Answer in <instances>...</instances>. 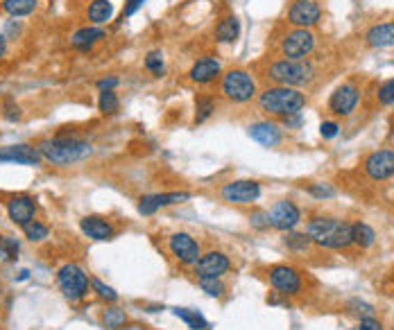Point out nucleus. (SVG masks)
I'll use <instances>...</instances> for the list:
<instances>
[{"mask_svg":"<svg viewBox=\"0 0 394 330\" xmlns=\"http://www.w3.org/2000/svg\"><path fill=\"white\" fill-rule=\"evenodd\" d=\"M308 237L324 249H347L354 244V231L349 222L338 217H313L308 222Z\"/></svg>","mask_w":394,"mask_h":330,"instance_id":"obj_1","label":"nucleus"},{"mask_svg":"<svg viewBox=\"0 0 394 330\" xmlns=\"http://www.w3.org/2000/svg\"><path fill=\"white\" fill-rule=\"evenodd\" d=\"M39 154L44 156L46 161H50L53 165H59V168H66V165H75L79 161L88 159L93 154L91 145L84 143L79 138H48L39 143Z\"/></svg>","mask_w":394,"mask_h":330,"instance_id":"obj_2","label":"nucleus"},{"mask_svg":"<svg viewBox=\"0 0 394 330\" xmlns=\"http://www.w3.org/2000/svg\"><path fill=\"white\" fill-rule=\"evenodd\" d=\"M259 106L261 111L270 115L285 118V115L301 113V109L306 106V95L290 86H270L259 95Z\"/></svg>","mask_w":394,"mask_h":330,"instance_id":"obj_3","label":"nucleus"},{"mask_svg":"<svg viewBox=\"0 0 394 330\" xmlns=\"http://www.w3.org/2000/svg\"><path fill=\"white\" fill-rule=\"evenodd\" d=\"M268 77L272 79L276 86L299 88V86H306V84H310V81H313L315 68H313V64L306 61V59H301V61L279 59L274 64H270Z\"/></svg>","mask_w":394,"mask_h":330,"instance_id":"obj_4","label":"nucleus"},{"mask_svg":"<svg viewBox=\"0 0 394 330\" xmlns=\"http://www.w3.org/2000/svg\"><path fill=\"white\" fill-rule=\"evenodd\" d=\"M220 93H223L229 102L245 104L256 97V79H254L247 70H229L223 75L220 81Z\"/></svg>","mask_w":394,"mask_h":330,"instance_id":"obj_5","label":"nucleus"},{"mask_svg":"<svg viewBox=\"0 0 394 330\" xmlns=\"http://www.w3.org/2000/svg\"><path fill=\"white\" fill-rule=\"evenodd\" d=\"M57 283H59V290L64 292L66 299L71 303H77L86 296L88 283H91V280H88L86 271L79 265L68 262V265H64L59 271H57Z\"/></svg>","mask_w":394,"mask_h":330,"instance_id":"obj_6","label":"nucleus"},{"mask_svg":"<svg viewBox=\"0 0 394 330\" xmlns=\"http://www.w3.org/2000/svg\"><path fill=\"white\" fill-rule=\"evenodd\" d=\"M315 43H317V39H315L313 32L297 28V30L288 32V35L281 39V43H279V52H281L283 59L301 61L315 50Z\"/></svg>","mask_w":394,"mask_h":330,"instance_id":"obj_7","label":"nucleus"},{"mask_svg":"<svg viewBox=\"0 0 394 330\" xmlns=\"http://www.w3.org/2000/svg\"><path fill=\"white\" fill-rule=\"evenodd\" d=\"M168 251L172 253V258L179 260L182 265H188V267H193L202 255L200 242H197L191 233H184V231L172 233L168 237Z\"/></svg>","mask_w":394,"mask_h":330,"instance_id":"obj_8","label":"nucleus"},{"mask_svg":"<svg viewBox=\"0 0 394 330\" xmlns=\"http://www.w3.org/2000/svg\"><path fill=\"white\" fill-rule=\"evenodd\" d=\"M223 200L236 206H250L254 202H259L261 197V184L252 179H241V181H232V184H225L223 191Z\"/></svg>","mask_w":394,"mask_h":330,"instance_id":"obj_9","label":"nucleus"},{"mask_svg":"<svg viewBox=\"0 0 394 330\" xmlns=\"http://www.w3.org/2000/svg\"><path fill=\"white\" fill-rule=\"evenodd\" d=\"M229 269H232V260H229V255L223 253V251L202 253L200 260L193 265V271H195L197 280H200V278H223Z\"/></svg>","mask_w":394,"mask_h":330,"instance_id":"obj_10","label":"nucleus"},{"mask_svg":"<svg viewBox=\"0 0 394 330\" xmlns=\"http://www.w3.org/2000/svg\"><path fill=\"white\" fill-rule=\"evenodd\" d=\"M268 278H270V285H272L279 294L294 296L301 292V276L299 271L290 265H274L268 271Z\"/></svg>","mask_w":394,"mask_h":330,"instance_id":"obj_11","label":"nucleus"},{"mask_svg":"<svg viewBox=\"0 0 394 330\" xmlns=\"http://www.w3.org/2000/svg\"><path fill=\"white\" fill-rule=\"evenodd\" d=\"M322 19V10L315 0H294L288 10V23L294 28L310 30Z\"/></svg>","mask_w":394,"mask_h":330,"instance_id":"obj_12","label":"nucleus"},{"mask_svg":"<svg viewBox=\"0 0 394 330\" xmlns=\"http://www.w3.org/2000/svg\"><path fill=\"white\" fill-rule=\"evenodd\" d=\"M358 102H360V88L356 84H342L331 93L328 109L335 115H351L356 111Z\"/></svg>","mask_w":394,"mask_h":330,"instance_id":"obj_13","label":"nucleus"},{"mask_svg":"<svg viewBox=\"0 0 394 330\" xmlns=\"http://www.w3.org/2000/svg\"><path fill=\"white\" fill-rule=\"evenodd\" d=\"M365 172L369 179L385 181L394 175V152L392 150H376L365 159Z\"/></svg>","mask_w":394,"mask_h":330,"instance_id":"obj_14","label":"nucleus"},{"mask_svg":"<svg viewBox=\"0 0 394 330\" xmlns=\"http://www.w3.org/2000/svg\"><path fill=\"white\" fill-rule=\"evenodd\" d=\"M191 200V193H159V195H145L138 202V213L141 215H154L161 208H168V206L182 204Z\"/></svg>","mask_w":394,"mask_h":330,"instance_id":"obj_15","label":"nucleus"},{"mask_svg":"<svg viewBox=\"0 0 394 330\" xmlns=\"http://www.w3.org/2000/svg\"><path fill=\"white\" fill-rule=\"evenodd\" d=\"M7 215L16 226H28L37 215V202L30 195H16L7 202Z\"/></svg>","mask_w":394,"mask_h":330,"instance_id":"obj_16","label":"nucleus"},{"mask_svg":"<svg viewBox=\"0 0 394 330\" xmlns=\"http://www.w3.org/2000/svg\"><path fill=\"white\" fill-rule=\"evenodd\" d=\"M268 215H270V226H274L279 231H292L301 222V213L292 202H276Z\"/></svg>","mask_w":394,"mask_h":330,"instance_id":"obj_17","label":"nucleus"},{"mask_svg":"<svg viewBox=\"0 0 394 330\" xmlns=\"http://www.w3.org/2000/svg\"><path fill=\"white\" fill-rule=\"evenodd\" d=\"M44 156L37 147L30 145H10L0 150V163H16V165H39Z\"/></svg>","mask_w":394,"mask_h":330,"instance_id":"obj_18","label":"nucleus"},{"mask_svg":"<svg viewBox=\"0 0 394 330\" xmlns=\"http://www.w3.org/2000/svg\"><path fill=\"white\" fill-rule=\"evenodd\" d=\"M365 43L374 50H385V48H394V21L376 23L367 30Z\"/></svg>","mask_w":394,"mask_h":330,"instance_id":"obj_19","label":"nucleus"},{"mask_svg":"<svg viewBox=\"0 0 394 330\" xmlns=\"http://www.w3.org/2000/svg\"><path fill=\"white\" fill-rule=\"evenodd\" d=\"M220 72H223V66H220L218 59H213V57H200V59L191 66L188 75H191L195 84H211Z\"/></svg>","mask_w":394,"mask_h":330,"instance_id":"obj_20","label":"nucleus"},{"mask_svg":"<svg viewBox=\"0 0 394 330\" xmlns=\"http://www.w3.org/2000/svg\"><path fill=\"white\" fill-rule=\"evenodd\" d=\"M250 138L256 140V143L263 145V147H276L283 140L279 125H274V122H270V120L254 122V125H250Z\"/></svg>","mask_w":394,"mask_h":330,"instance_id":"obj_21","label":"nucleus"},{"mask_svg":"<svg viewBox=\"0 0 394 330\" xmlns=\"http://www.w3.org/2000/svg\"><path fill=\"white\" fill-rule=\"evenodd\" d=\"M79 226L82 231H84V235H88L91 240H97V242H102V240H111L113 237V226L106 222L104 217H97V215H88L79 222Z\"/></svg>","mask_w":394,"mask_h":330,"instance_id":"obj_22","label":"nucleus"},{"mask_svg":"<svg viewBox=\"0 0 394 330\" xmlns=\"http://www.w3.org/2000/svg\"><path fill=\"white\" fill-rule=\"evenodd\" d=\"M102 39H104V30L102 28H97V26L82 28L71 37V46L75 48V50L86 52V50H91L95 43H100Z\"/></svg>","mask_w":394,"mask_h":330,"instance_id":"obj_23","label":"nucleus"},{"mask_svg":"<svg viewBox=\"0 0 394 330\" xmlns=\"http://www.w3.org/2000/svg\"><path fill=\"white\" fill-rule=\"evenodd\" d=\"M238 37H241V21L236 16H227L218 23L216 28V39L220 43H236Z\"/></svg>","mask_w":394,"mask_h":330,"instance_id":"obj_24","label":"nucleus"},{"mask_svg":"<svg viewBox=\"0 0 394 330\" xmlns=\"http://www.w3.org/2000/svg\"><path fill=\"white\" fill-rule=\"evenodd\" d=\"M88 21L93 23V26H102V23L111 21L113 16V5L111 0H93L91 5H88Z\"/></svg>","mask_w":394,"mask_h":330,"instance_id":"obj_25","label":"nucleus"},{"mask_svg":"<svg viewBox=\"0 0 394 330\" xmlns=\"http://www.w3.org/2000/svg\"><path fill=\"white\" fill-rule=\"evenodd\" d=\"M172 315H175L177 319H182L184 324L191 328V330H209L211 324L207 319H204L197 310H186V308H175L172 310Z\"/></svg>","mask_w":394,"mask_h":330,"instance_id":"obj_26","label":"nucleus"},{"mask_svg":"<svg viewBox=\"0 0 394 330\" xmlns=\"http://www.w3.org/2000/svg\"><path fill=\"white\" fill-rule=\"evenodd\" d=\"M351 231H354V244H358L360 249H369V246L376 242L374 229L369 224H365V222H356V224H351Z\"/></svg>","mask_w":394,"mask_h":330,"instance_id":"obj_27","label":"nucleus"},{"mask_svg":"<svg viewBox=\"0 0 394 330\" xmlns=\"http://www.w3.org/2000/svg\"><path fill=\"white\" fill-rule=\"evenodd\" d=\"M3 10L19 19V16H28L37 10V0H3Z\"/></svg>","mask_w":394,"mask_h":330,"instance_id":"obj_28","label":"nucleus"},{"mask_svg":"<svg viewBox=\"0 0 394 330\" xmlns=\"http://www.w3.org/2000/svg\"><path fill=\"white\" fill-rule=\"evenodd\" d=\"M216 113V100L209 95H200L195 100V125H202L207 122L211 115Z\"/></svg>","mask_w":394,"mask_h":330,"instance_id":"obj_29","label":"nucleus"},{"mask_svg":"<svg viewBox=\"0 0 394 330\" xmlns=\"http://www.w3.org/2000/svg\"><path fill=\"white\" fill-rule=\"evenodd\" d=\"M97 109L104 115H113L120 109V100L113 90H100V97H97Z\"/></svg>","mask_w":394,"mask_h":330,"instance_id":"obj_30","label":"nucleus"},{"mask_svg":"<svg viewBox=\"0 0 394 330\" xmlns=\"http://www.w3.org/2000/svg\"><path fill=\"white\" fill-rule=\"evenodd\" d=\"M125 321H127V315H125V310H120V308H109V310H104V315H102V324L109 330L122 328Z\"/></svg>","mask_w":394,"mask_h":330,"instance_id":"obj_31","label":"nucleus"},{"mask_svg":"<svg viewBox=\"0 0 394 330\" xmlns=\"http://www.w3.org/2000/svg\"><path fill=\"white\" fill-rule=\"evenodd\" d=\"M23 233H26V237L30 242H44L48 237V226L41 224V222L32 220L28 226H23Z\"/></svg>","mask_w":394,"mask_h":330,"instance_id":"obj_32","label":"nucleus"},{"mask_svg":"<svg viewBox=\"0 0 394 330\" xmlns=\"http://www.w3.org/2000/svg\"><path fill=\"white\" fill-rule=\"evenodd\" d=\"M200 287L209 296H213V299H220V296H225V292H227L223 278H200Z\"/></svg>","mask_w":394,"mask_h":330,"instance_id":"obj_33","label":"nucleus"},{"mask_svg":"<svg viewBox=\"0 0 394 330\" xmlns=\"http://www.w3.org/2000/svg\"><path fill=\"white\" fill-rule=\"evenodd\" d=\"M145 68L152 72L154 77H163L166 75V64H163V55L161 52H150L145 57Z\"/></svg>","mask_w":394,"mask_h":330,"instance_id":"obj_34","label":"nucleus"},{"mask_svg":"<svg viewBox=\"0 0 394 330\" xmlns=\"http://www.w3.org/2000/svg\"><path fill=\"white\" fill-rule=\"evenodd\" d=\"M19 240L16 237H10V235H0V253H3L5 260H14L16 255H19Z\"/></svg>","mask_w":394,"mask_h":330,"instance_id":"obj_35","label":"nucleus"},{"mask_svg":"<svg viewBox=\"0 0 394 330\" xmlns=\"http://www.w3.org/2000/svg\"><path fill=\"white\" fill-rule=\"evenodd\" d=\"M310 237L308 233H290V235H285V244H288V249L292 251H306L308 246H310Z\"/></svg>","mask_w":394,"mask_h":330,"instance_id":"obj_36","label":"nucleus"},{"mask_svg":"<svg viewBox=\"0 0 394 330\" xmlns=\"http://www.w3.org/2000/svg\"><path fill=\"white\" fill-rule=\"evenodd\" d=\"M91 285H93V292L100 296V299L104 301H109V303H116L118 301V292L113 290V287L109 285H104L102 280H97V278H91Z\"/></svg>","mask_w":394,"mask_h":330,"instance_id":"obj_37","label":"nucleus"},{"mask_svg":"<svg viewBox=\"0 0 394 330\" xmlns=\"http://www.w3.org/2000/svg\"><path fill=\"white\" fill-rule=\"evenodd\" d=\"M347 310L351 312V315L360 317V319H365V317H374V308H372V305L365 303V301H360V299L349 301V303H347Z\"/></svg>","mask_w":394,"mask_h":330,"instance_id":"obj_38","label":"nucleus"},{"mask_svg":"<svg viewBox=\"0 0 394 330\" xmlns=\"http://www.w3.org/2000/svg\"><path fill=\"white\" fill-rule=\"evenodd\" d=\"M376 97H379V102L381 104H394V77L388 79V81H383V84L379 86V93H376Z\"/></svg>","mask_w":394,"mask_h":330,"instance_id":"obj_39","label":"nucleus"},{"mask_svg":"<svg viewBox=\"0 0 394 330\" xmlns=\"http://www.w3.org/2000/svg\"><path fill=\"white\" fill-rule=\"evenodd\" d=\"M310 195L317 197V200H331V197H335V188H331L328 184H313L310 186Z\"/></svg>","mask_w":394,"mask_h":330,"instance_id":"obj_40","label":"nucleus"},{"mask_svg":"<svg viewBox=\"0 0 394 330\" xmlns=\"http://www.w3.org/2000/svg\"><path fill=\"white\" fill-rule=\"evenodd\" d=\"M250 224L254 229H259V231H265V229H270V215H268L265 211L252 213V215H250Z\"/></svg>","mask_w":394,"mask_h":330,"instance_id":"obj_41","label":"nucleus"},{"mask_svg":"<svg viewBox=\"0 0 394 330\" xmlns=\"http://www.w3.org/2000/svg\"><path fill=\"white\" fill-rule=\"evenodd\" d=\"M3 115L10 122H16V120H21V106L19 104H14L12 100H7V104H5V111H3Z\"/></svg>","mask_w":394,"mask_h":330,"instance_id":"obj_42","label":"nucleus"},{"mask_svg":"<svg viewBox=\"0 0 394 330\" xmlns=\"http://www.w3.org/2000/svg\"><path fill=\"white\" fill-rule=\"evenodd\" d=\"M145 5V0H127V5H125V10H122V21L129 19V16H134L141 7Z\"/></svg>","mask_w":394,"mask_h":330,"instance_id":"obj_43","label":"nucleus"},{"mask_svg":"<svg viewBox=\"0 0 394 330\" xmlns=\"http://www.w3.org/2000/svg\"><path fill=\"white\" fill-rule=\"evenodd\" d=\"M354 330H383V326H381V321H379V319L365 317V319H360V324H358Z\"/></svg>","mask_w":394,"mask_h":330,"instance_id":"obj_44","label":"nucleus"},{"mask_svg":"<svg viewBox=\"0 0 394 330\" xmlns=\"http://www.w3.org/2000/svg\"><path fill=\"white\" fill-rule=\"evenodd\" d=\"M340 131V125L338 122H322V127H319V134H322L324 138H335Z\"/></svg>","mask_w":394,"mask_h":330,"instance_id":"obj_45","label":"nucleus"},{"mask_svg":"<svg viewBox=\"0 0 394 330\" xmlns=\"http://www.w3.org/2000/svg\"><path fill=\"white\" fill-rule=\"evenodd\" d=\"M283 120V127H288V129H299L303 125V118H301V113H292V115H285Z\"/></svg>","mask_w":394,"mask_h":330,"instance_id":"obj_46","label":"nucleus"},{"mask_svg":"<svg viewBox=\"0 0 394 330\" xmlns=\"http://www.w3.org/2000/svg\"><path fill=\"white\" fill-rule=\"evenodd\" d=\"M95 86L100 90H113L118 86V77H102V79H97Z\"/></svg>","mask_w":394,"mask_h":330,"instance_id":"obj_47","label":"nucleus"},{"mask_svg":"<svg viewBox=\"0 0 394 330\" xmlns=\"http://www.w3.org/2000/svg\"><path fill=\"white\" fill-rule=\"evenodd\" d=\"M268 303H272V305H288V296H285V299H279L276 292H274L272 296H268Z\"/></svg>","mask_w":394,"mask_h":330,"instance_id":"obj_48","label":"nucleus"},{"mask_svg":"<svg viewBox=\"0 0 394 330\" xmlns=\"http://www.w3.org/2000/svg\"><path fill=\"white\" fill-rule=\"evenodd\" d=\"M5 50H7V43H5V37L0 35V59H3V55H5Z\"/></svg>","mask_w":394,"mask_h":330,"instance_id":"obj_49","label":"nucleus"},{"mask_svg":"<svg viewBox=\"0 0 394 330\" xmlns=\"http://www.w3.org/2000/svg\"><path fill=\"white\" fill-rule=\"evenodd\" d=\"M351 330H354V328H351Z\"/></svg>","mask_w":394,"mask_h":330,"instance_id":"obj_50","label":"nucleus"}]
</instances>
